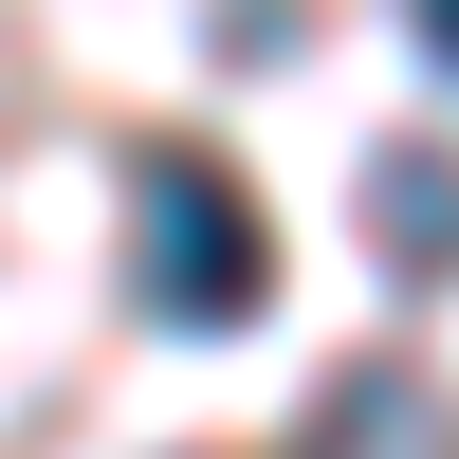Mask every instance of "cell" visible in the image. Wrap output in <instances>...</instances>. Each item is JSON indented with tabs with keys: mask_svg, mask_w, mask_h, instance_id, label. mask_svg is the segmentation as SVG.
<instances>
[{
	"mask_svg": "<svg viewBox=\"0 0 459 459\" xmlns=\"http://www.w3.org/2000/svg\"><path fill=\"white\" fill-rule=\"evenodd\" d=\"M129 294H147L166 331H239L257 294H276V221H257V184L221 166V147H184V129L129 166Z\"/></svg>",
	"mask_w": 459,
	"mask_h": 459,
	"instance_id": "cell-1",
	"label": "cell"
},
{
	"mask_svg": "<svg viewBox=\"0 0 459 459\" xmlns=\"http://www.w3.org/2000/svg\"><path fill=\"white\" fill-rule=\"evenodd\" d=\"M294 459H459V423H441L423 368H350V386H331V423L294 441Z\"/></svg>",
	"mask_w": 459,
	"mask_h": 459,
	"instance_id": "cell-2",
	"label": "cell"
},
{
	"mask_svg": "<svg viewBox=\"0 0 459 459\" xmlns=\"http://www.w3.org/2000/svg\"><path fill=\"white\" fill-rule=\"evenodd\" d=\"M404 19H423V56H441V74H459V0H404Z\"/></svg>",
	"mask_w": 459,
	"mask_h": 459,
	"instance_id": "cell-4",
	"label": "cell"
},
{
	"mask_svg": "<svg viewBox=\"0 0 459 459\" xmlns=\"http://www.w3.org/2000/svg\"><path fill=\"white\" fill-rule=\"evenodd\" d=\"M368 239H386V276H459V166L441 147H386L368 166Z\"/></svg>",
	"mask_w": 459,
	"mask_h": 459,
	"instance_id": "cell-3",
	"label": "cell"
}]
</instances>
